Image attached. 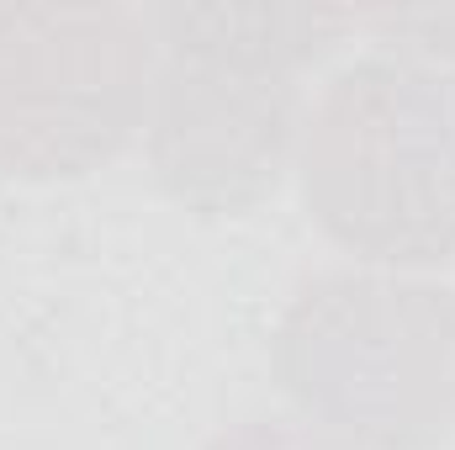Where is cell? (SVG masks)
Masks as SVG:
<instances>
[{"instance_id": "obj_1", "label": "cell", "mask_w": 455, "mask_h": 450, "mask_svg": "<svg viewBox=\"0 0 455 450\" xmlns=\"http://www.w3.org/2000/svg\"><path fill=\"white\" fill-rule=\"evenodd\" d=\"M148 170L196 218L254 213L302 149L297 69L318 64L360 16L313 5H159Z\"/></svg>"}, {"instance_id": "obj_2", "label": "cell", "mask_w": 455, "mask_h": 450, "mask_svg": "<svg viewBox=\"0 0 455 450\" xmlns=\"http://www.w3.org/2000/svg\"><path fill=\"white\" fill-rule=\"evenodd\" d=\"M270 366L281 392L355 450H440L455 435V286L344 265L286 302Z\"/></svg>"}, {"instance_id": "obj_3", "label": "cell", "mask_w": 455, "mask_h": 450, "mask_svg": "<svg viewBox=\"0 0 455 450\" xmlns=\"http://www.w3.org/2000/svg\"><path fill=\"white\" fill-rule=\"evenodd\" d=\"M302 202L339 249L381 270L455 260V69L371 53L302 122Z\"/></svg>"}, {"instance_id": "obj_4", "label": "cell", "mask_w": 455, "mask_h": 450, "mask_svg": "<svg viewBox=\"0 0 455 450\" xmlns=\"http://www.w3.org/2000/svg\"><path fill=\"white\" fill-rule=\"evenodd\" d=\"M159 43L132 5H0V175L75 181L148 122Z\"/></svg>"}, {"instance_id": "obj_5", "label": "cell", "mask_w": 455, "mask_h": 450, "mask_svg": "<svg viewBox=\"0 0 455 450\" xmlns=\"http://www.w3.org/2000/svg\"><path fill=\"white\" fill-rule=\"evenodd\" d=\"M365 27H376L392 53H413L429 64L455 69V5H413V11H381V16H360Z\"/></svg>"}, {"instance_id": "obj_6", "label": "cell", "mask_w": 455, "mask_h": 450, "mask_svg": "<svg viewBox=\"0 0 455 450\" xmlns=\"http://www.w3.org/2000/svg\"><path fill=\"white\" fill-rule=\"evenodd\" d=\"M202 450H355L323 435L318 424H297V419H243L218 430Z\"/></svg>"}]
</instances>
